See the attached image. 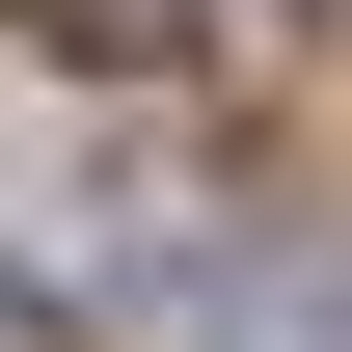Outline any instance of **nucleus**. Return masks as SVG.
I'll use <instances>...</instances> for the list:
<instances>
[{
    "label": "nucleus",
    "instance_id": "1",
    "mask_svg": "<svg viewBox=\"0 0 352 352\" xmlns=\"http://www.w3.org/2000/svg\"><path fill=\"white\" fill-rule=\"evenodd\" d=\"M217 0H54V54H190Z\"/></svg>",
    "mask_w": 352,
    "mask_h": 352
}]
</instances>
